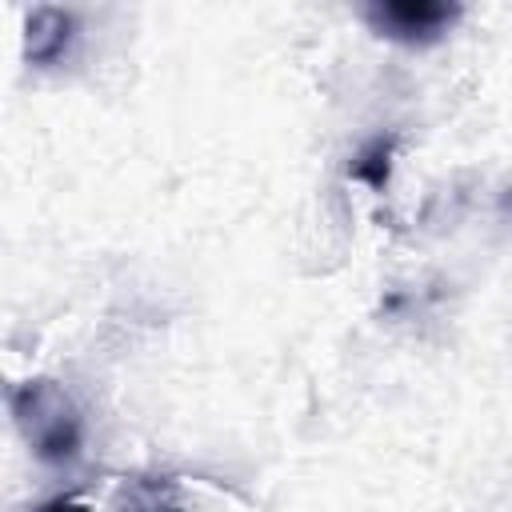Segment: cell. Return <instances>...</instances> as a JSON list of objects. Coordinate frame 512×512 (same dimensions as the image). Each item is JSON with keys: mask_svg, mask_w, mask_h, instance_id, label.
I'll list each match as a JSON object with an SVG mask.
<instances>
[{"mask_svg": "<svg viewBox=\"0 0 512 512\" xmlns=\"http://www.w3.org/2000/svg\"><path fill=\"white\" fill-rule=\"evenodd\" d=\"M8 412L28 452L48 468H68L84 452V416L68 388L52 376H28L12 384Z\"/></svg>", "mask_w": 512, "mask_h": 512, "instance_id": "1", "label": "cell"}, {"mask_svg": "<svg viewBox=\"0 0 512 512\" xmlns=\"http://www.w3.org/2000/svg\"><path fill=\"white\" fill-rule=\"evenodd\" d=\"M360 20L372 36L400 44V48H432L440 44L460 20V0H368L360 4Z\"/></svg>", "mask_w": 512, "mask_h": 512, "instance_id": "2", "label": "cell"}, {"mask_svg": "<svg viewBox=\"0 0 512 512\" xmlns=\"http://www.w3.org/2000/svg\"><path fill=\"white\" fill-rule=\"evenodd\" d=\"M80 36V16L72 8L56 4H36L24 12V32H20V52L28 68H56L68 60L72 44Z\"/></svg>", "mask_w": 512, "mask_h": 512, "instance_id": "3", "label": "cell"}, {"mask_svg": "<svg viewBox=\"0 0 512 512\" xmlns=\"http://www.w3.org/2000/svg\"><path fill=\"white\" fill-rule=\"evenodd\" d=\"M396 148H400V136H396V132H376V136H368V140L356 148V156H352V164H348V176L360 180V184H368L372 192H388Z\"/></svg>", "mask_w": 512, "mask_h": 512, "instance_id": "4", "label": "cell"}, {"mask_svg": "<svg viewBox=\"0 0 512 512\" xmlns=\"http://www.w3.org/2000/svg\"><path fill=\"white\" fill-rule=\"evenodd\" d=\"M132 512H188L168 484H140L132 488Z\"/></svg>", "mask_w": 512, "mask_h": 512, "instance_id": "5", "label": "cell"}, {"mask_svg": "<svg viewBox=\"0 0 512 512\" xmlns=\"http://www.w3.org/2000/svg\"><path fill=\"white\" fill-rule=\"evenodd\" d=\"M36 512H92L88 504H80L76 496H52V500H44Z\"/></svg>", "mask_w": 512, "mask_h": 512, "instance_id": "6", "label": "cell"}]
</instances>
